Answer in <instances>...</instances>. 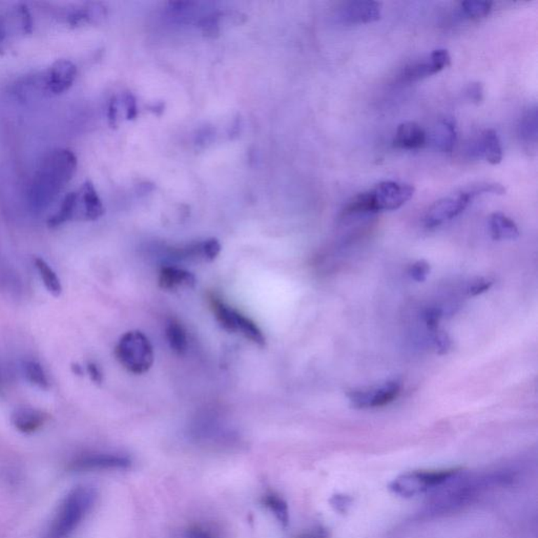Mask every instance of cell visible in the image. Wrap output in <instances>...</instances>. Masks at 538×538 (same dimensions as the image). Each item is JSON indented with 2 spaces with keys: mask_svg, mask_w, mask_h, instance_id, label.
Instances as JSON below:
<instances>
[{
  "mask_svg": "<svg viewBox=\"0 0 538 538\" xmlns=\"http://www.w3.org/2000/svg\"><path fill=\"white\" fill-rule=\"evenodd\" d=\"M19 13H20L21 25H22L23 32L25 33H32V31H33V20H32L31 14H29L27 6H23V4L20 6Z\"/></svg>",
  "mask_w": 538,
  "mask_h": 538,
  "instance_id": "cell-35",
  "label": "cell"
},
{
  "mask_svg": "<svg viewBox=\"0 0 538 538\" xmlns=\"http://www.w3.org/2000/svg\"><path fill=\"white\" fill-rule=\"evenodd\" d=\"M427 142V134L424 128L413 121L401 123L395 132L393 143L397 149H422Z\"/></svg>",
  "mask_w": 538,
  "mask_h": 538,
  "instance_id": "cell-15",
  "label": "cell"
},
{
  "mask_svg": "<svg viewBox=\"0 0 538 538\" xmlns=\"http://www.w3.org/2000/svg\"><path fill=\"white\" fill-rule=\"evenodd\" d=\"M34 263H35L36 268H37L38 273H39L40 277H41L46 290L52 296L58 298L61 292H62V285H61L60 280L57 277L55 271L50 268V265L43 258H38L37 256V258H34Z\"/></svg>",
  "mask_w": 538,
  "mask_h": 538,
  "instance_id": "cell-22",
  "label": "cell"
},
{
  "mask_svg": "<svg viewBox=\"0 0 538 538\" xmlns=\"http://www.w3.org/2000/svg\"><path fill=\"white\" fill-rule=\"evenodd\" d=\"M123 102L126 109V118L128 120L134 119L137 117V113H138L136 99L130 92H125L123 95Z\"/></svg>",
  "mask_w": 538,
  "mask_h": 538,
  "instance_id": "cell-34",
  "label": "cell"
},
{
  "mask_svg": "<svg viewBox=\"0 0 538 538\" xmlns=\"http://www.w3.org/2000/svg\"><path fill=\"white\" fill-rule=\"evenodd\" d=\"M184 538H214V536L205 527H193L185 532Z\"/></svg>",
  "mask_w": 538,
  "mask_h": 538,
  "instance_id": "cell-36",
  "label": "cell"
},
{
  "mask_svg": "<svg viewBox=\"0 0 538 538\" xmlns=\"http://www.w3.org/2000/svg\"><path fill=\"white\" fill-rule=\"evenodd\" d=\"M263 504L269 509L277 517L282 525H287L289 520V513L285 500L275 493H268L263 497Z\"/></svg>",
  "mask_w": 538,
  "mask_h": 538,
  "instance_id": "cell-26",
  "label": "cell"
},
{
  "mask_svg": "<svg viewBox=\"0 0 538 538\" xmlns=\"http://www.w3.org/2000/svg\"><path fill=\"white\" fill-rule=\"evenodd\" d=\"M351 498L347 495H336L332 497L331 504L336 510L345 512L347 506H350Z\"/></svg>",
  "mask_w": 538,
  "mask_h": 538,
  "instance_id": "cell-38",
  "label": "cell"
},
{
  "mask_svg": "<svg viewBox=\"0 0 538 538\" xmlns=\"http://www.w3.org/2000/svg\"><path fill=\"white\" fill-rule=\"evenodd\" d=\"M77 158L69 149L52 151L41 163L32 183V203L36 207L48 205L71 180Z\"/></svg>",
  "mask_w": 538,
  "mask_h": 538,
  "instance_id": "cell-1",
  "label": "cell"
},
{
  "mask_svg": "<svg viewBox=\"0 0 538 538\" xmlns=\"http://www.w3.org/2000/svg\"><path fill=\"white\" fill-rule=\"evenodd\" d=\"M210 306L216 321L225 330L233 333H241L254 344L264 346V334L249 317H245L214 296L210 298Z\"/></svg>",
  "mask_w": 538,
  "mask_h": 538,
  "instance_id": "cell-6",
  "label": "cell"
},
{
  "mask_svg": "<svg viewBox=\"0 0 538 538\" xmlns=\"http://www.w3.org/2000/svg\"><path fill=\"white\" fill-rule=\"evenodd\" d=\"M489 226L492 237L497 241L516 240L519 237V229L514 221L502 212H493L490 216Z\"/></svg>",
  "mask_w": 538,
  "mask_h": 538,
  "instance_id": "cell-21",
  "label": "cell"
},
{
  "mask_svg": "<svg viewBox=\"0 0 538 538\" xmlns=\"http://www.w3.org/2000/svg\"><path fill=\"white\" fill-rule=\"evenodd\" d=\"M46 418L48 416L40 410L21 407L14 410L11 416V422L19 432L31 434L43 426Z\"/></svg>",
  "mask_w": 538,
  "mask_h": 538,
  "instance_id": "cell-16",
  "label": "cell"
},
{
  "mask_svg": "<svg viewBox=\"0 0 538 538\" xmlns=\"http://www.w3.org/2000/svg\"><path fill=\"white\" fill-rule=\"evenodd\" d=\"M466 191L471 197L474 199L476 195H483V193H492V195H504L506 188L498 183L481 182L476 185H471L467 187Z\"/></svg>",
  "mask_w": 538,
  "mask_h": 538,
  "instance_id": "cell-28",
  "label": "cell"
},
{
  "mask_svg": "<svg viewBox=\"0 0 538 538\" xmlns=\"http://www.w3.org/2000/svg\"><path fill=\"white\" fill-rule=\"evenodd\" d=\"M441 317H443V310L439 307H429L425 310V323H426L427 328L430 330V332L439 329V324Z\"/></svg>",
  "mask_w": 538,
  "mask_h": 538,
  "instance_id": "cell-32",
  "label": "cell"
},
{
  "mask_svg": "<svg viewBox=\"0 0 538 538\" xmlns=\"http://www.w3.org/2000/svg\"><path fill=\"white\" fill-rule=\"evenodd\" d=\"M471 153L485 158L492 165L499 164L502 160V147L497 132L491 128L483 130L473 144Z\"/></svg>",
  "mask_w": 538,
  "mask_h": 538,
  "instance_id": "cell-14",
  "label": "cell"
},
{
  "mask_svg": "<svg viewBox=\"0 0 538 538\" xmlns=\"http://www.w3.org/2000/svg\"><path fill=\"white\" fill-rule=\"evenodd\" d=\"M472 200L473 198L464 189L460 193L437 200L425 214V226L429 229L441 226L462 214Z\"/></svg>",
  "mask_w": 538,
  "mask_h": 538,
  "instance_id": "cell-8",
  "label": "cell"
},
{
  "mask_svg": "<svg viewBox=\"0 0 538 538\" xmlns=\"http://www.w3.org/2000/svg\"><path fill=\"white\" fill-rule=\"evenodd\" d=\"M76 208H77V193L73 191V193H69L65 195L62 203H61L60 209L48 219V226L50 228H56V227L60 226L63 223L73 218Z\"/></svg>",
  "mask_w": 538,
  "mask_h": 538,
  "instance_id": "cell-24",
  "label": "cell"
},
{
  "mask_svg": "<svg viewBox=\"0 0 538 538\" xmlns=\"http://www.w3.org/2000/svg\"><path fill=\"white\" fill-rule=\"evenodd\" d=\"M382 15V4L369 0H355L340 4L338 19L345 25H367L375 22Z\"/></svg>",
  "mask_w": 538,
  "mask_h": 538,
  "instance_id": "cell-10",
  "label": "cell"
},
{
  "mask_svg": "<svg viewBox=\"0 0 538 538\" xmlns=\"http://www.w3.org/2000/svg\"><path fill=\"white\" fill-rule=\"evenodd\" d=\"M517 132H518L519 140L523 143V146L527 151H535L538 138L537 109L536 107L525 111V115L521 117L520 121H519Z\"/></svg>",
  "mask_w": 538,
  "mask_h": 538,
  "instance_id": "cell-20",
  "label": "cell"
},
{
  "mask_svg": "<svg viewBox=\"0 0 538 538\" xmlns=\"http://www.w3.org/2000/svg\"><path fill=\"white\" fill-rule=\"evenodd\" d=\"M457 132L455 121L452 118L441 120L435 126L432 132V143L439 151L443 153H452L455 146Z\"/></svg>",
  "mask_w": 538,
  "mask_h": 538,
  "instance_id": "cell-18",
  "label": "cell"
},
{
  "mask_svg": "<svg viewBox=\"0 0 538 538\" xmlns=\"http://www.w3.org/2000/svg\"><path fill=\"white\" fill-rule=\"evenodd\" d=\"M414 187L395 181H382L369 191L372 212L395 210L407 203L413 197Z\"/></svg>",
  "mask_w": 538,
  "mask_h": 538,
  "instance_id": "cell-7",
  "label": "cell"
},
{
  "mask_svg": "<svg viewBox=\"0 0 538 538\" xmlns=\"http://www.w3.org/2000/svg\"><path fill=\"white\" fill-rule=\"evenodd\" d=\"M86 370H88V375H90V380L97 385H101L103 382V374L101 372L100 368L95 363H88L86 366Z\"/></svg>",
  "mask_w": 538,
  "mask_h": 538,
  "instance_id": "cell-37",
  "label": "cell"
},
{
  "mask_svg": "<svg viewBox=\"0 0 538 538\" xmlns=\"http://www.w3.org/2000/svg\"><path fill=\"white\" fill-rule=\"evenodd\" d=\"M77 75V67L67 59L53 63L42 78V88L48 94L59 95L71 88Z\"/></svg>",
  "mask_w": 538,
  "mask_h": 538,
  "instance_id": "cell-11",
  "label": "cell"
},
{
  "mask_svg": "<svg viewBox=\"0 0 538 538\" xmlns=\"http://www.w3.org/2000/svg\"><path fill=\"white\" fill-rule=\"evenodd\" d=\"M329 534H328L327 530L324 527H317V529L312 530V531L308 532V533L303 534L302 536L298 538H328Z\"/></svg>",
  "mask_w": 538,
  "mask_h": 538,
  "instance_id": "cell-40",
  "label": "cell"
},
{
  "mask_svg": "<svg viewBox=\"0 0 538 538\" xmlns=\"http://www.w3.org/2000/svg\"><path fill=\"white\" fill-rule=\"evenodd\" d=\"M494 284V280L489 277H477L468 284L466 292L468 296H475L488 291Z\"/></svg>",
  "mask_w": 538,
  "mask_h": 538,
  "instance_id": "cell-30",
  "label": "cell"
},
{
  "mask_svg": "<svg viewBox=\"0 0 538 538\" xmlns=\"http://www.w3.org/2000/svg\"><path fill=\"white\" fill-rule=\"evenodd\" d=\"M71 372H73L75 375L78 376H82L83 375L84 371L83 368H82L81 365H79L78 363H73L71 365Z\"/></svg>",
  "mask_w": 538,
  "mask_h": 538,
  "instance_id": "cell-41",
  "label": "cell"
},
{
  "mask_svg": "<svg viewBox=\"0 0 538 538\" xmlns=\"http://www.w3.org/2000/svg\"><path fill=\"white\" fill-rule=\"evenodd\" d=\"M450 64H451V57L449 52L445 48H439L433 50L427 60L414 62L406 67L401 74V78L406 82L418 81L439 73Z\"/></svg>",
  "mask_w": 538,
  "mask_h": 538,
  "instance_id": "cell-12",
  "label": "cell"
},
{
  "mask_svg": "<svg viewBox=\"0 0 538 538\" xmlns=\"http://www.w3.org/2000/svg\"><path fill=\"white\" fill-rule=\"evenodd\" d=\"M466 94L469 100L472 101L475 104H479L483 99V85L478 82L471 83L467 88Z\"/></svg>",
  "mask_w": 538,
  "mask_h": 538,
  "instance_id": "cell-33",
  "label": "cell"
},
{
  "mask_svg": "<svg viewBox=\"0 0 538 538\" xmlns=\"http://www.w3.org/2000/svg\"><path fill=\"white\" fill-rule=\"evenodd\" d=\"M193 273L176 267H163L159 273V286L164 290H174L179 287L191 288L195 286Z\"/></svg>",
  "mask_w": 538,
  "mask_h": 538,
  "instance_id": "cell-19",
  "label": "cell"
},
{
  "mask_svg": "<svg viewBox=\"0 0 538 538\" xmlns=\"http://www.w3.org/2000/svg\"><path fill=\"white\" fill-rule=\"evenodd\" d=\"M132 460L127 456L113 453L84 454L71 462L74 471L117 470L127 469Z\"/></svg>",
  "mask_w": 538,
  "mask_h": 538,
  "instance_id": "cell-13",
  "label": "cell"
},
{
  "mask_svg": "<svg viewBox=\"0 0 538 538\" xmlns=\"http://www.w3.org/2000/svg\"><path fill=\"white\" fill-rule=\"evenodd\" d=\"M78 193V201L81 203L83 218L86 220L94 221L100 218L104 214L102 202L90 182L83 183Z\"/></svg>",
  "mask_w": 538,
  "mask_h": 538,
  "instance_id": "cell-17",
  "label": "cell"
},
{
  "mask_svg": "<svg viewBox=\"0 0 538 538\" xmlns=\"http://www.w3.org/2000/svg\"><path fill=\"white\" fill-rule=\"evenodd\" d=\"M431 333H432L433 346H434L436 353L441 355L447 354L451 350L452 347V340L449 334L439 328Z\"/></svg>",
  "mask_w": 538,
  "mask_h": 538,
  "instance_id": "cell-29",
  "label": "cell"
},
{
  "mask_svg": "<svg viewBox=\"0 0 538 538\" xmlns=\"http://www.w3.org/2000/svg\"><path fill=\"white\" fill-rule=\"evenodd\" d=\"M25 373L27 380L31 384L35 385V386H38L41 389H48V386H50L46 372H44L43 368L38 361H27L25 364Z\"/></svg>",
  "mask_w": 538,
  "mask_h": 538,
  "instance_id": "cell-27",
  "label": "cell"
},
{
  "mask_svg": "<svg viewBox=\"0 0 538 538\" xmlns=\"http://www.w3.org/2000/svg\"><path fill=\"white\" fill-rule=\"evenodd\" d=\"M166 338L170 348L177 354L183 355L187 350V336L184 327L179 322L170 321L166 327Z\"/></svg>",
  "mask_w": 538,
  "mask_h": 538,
  "instance_id": "cell-23",
  "label": "cell"
},
{
  "mask_svg": "<svg viewBox=\"0 0 538 538\" xmlns=\"http://www.w3.org/2000/svg\"><path fill=\"white\" fill-rule=\"evenodd\" d=\"M107 117H109V125H111V127H115V126H117L118 100L116 97H113V98L111 100V103H109V113H107Z\"/></svg>",
  "mask_w": 538,
  "mask_h": 538,
  "instance_id": "cell-39",
  "label": "cell"
},
{
  "mask_svg": "<svg viewBox=\"0 0 538 538\" xmlns=\"http://www.w3.org/2000/svg\"><path fill=\"white\" fill-rule=\"evenodd\" d=\"M460 6L462 14L472 20L485 18L492 10V2L481 0H466L460 2Z\"/></svg>",
  "mask_w": 538,
  "mask_h": 538,
  "instance_id": "cell-25",
  "label": "cell"
},
{
  "mask_svg": "<svg viewBox=\"0 0 538 538\" xmlns=\"http://www.w3.org/2000/svg\"><path fill=\"white\" fill-rule=\"evenodd\" d=\"M96 490L78 485L69 492L59 504L43 538H69L81 525L96 502Z\"/></svg>",
  "mask_w": 538,
  "mask_h": 538,
  "instance_id": "cell-3",
  "label": "cell"
},
{
  "mask_svg": "<svg viewBox=\"0 0 538 538\" xmlns=\"http://www.w3.org/2000/svg\"><path fill=\"white\" fill-rule=\"evenodd\" d=\"M115 355L127 371L134 374L149 371L155 359L149 338L140 331L124 333L116 346Z\"/></svg>",
  "mask_w": 538,
  "mask_h": 538,
  "instance_id": "cell-4",
  "label": "cell"
},
{
  "mask_svg": "<svg viewBox=\"0 0 538 538\" xmlns=\"http://www.w3.org/2000/svg\"><path fill=\"white\" fill-rule=\"evenodd\" d=\"M460 469H443V470L412 471L404 473L389 485L393 493L403 497H412L424 493L432 488L439 487L457 476Z\"/></svg>",
  "mask_w": 538,
  "mask_h": 538,
  "instance_id": "cell-5",
  "label": "cell"
},
{
  "mask_svg": "<svg viewBox=\"0 0 538 538\" xmlns=\"http://www.w3.org/2000/svg\"><path fill=\"white\" fill-rule=\"evenodd\" d=\"M512 475L506 472H494L478 475L470 478L462 479L450 487L441 495L434 498L430 506H427L425 514L429 516H439L458 510L472 502L483 492L493 487L506 485L512 481Z\"/></svg>",
  "mask_w": 538,
  "mask_h": 538,
  "instance_id": "cell-2",
  "label": "cell"
},
{
  "mask_svg": "<svg viewBox=\"0 0 538 538\" xmlns=\"http://www.w3.org/2000/svg\"><path fill=\"white\" fill-rule=\"evenodd\" d=\"M408 273L413 281L422 283L426 281L427 277L430 273V265L425 260L416 261L413 264L410 265Z\"/></svg>",
  "mask_w": 538,
  "mask_h": 538,
  "instance_id": "cell-31",
  "label": "cell"
},
{
  "mask_svg": "<svg viewBox=\"0 0 538 538\" xmlns=\"http://www.w3.org/2000/svg\"><path fill=\"white\" fill-rule=\"evenodd\" d=\"M401 389L399 380H388L369 388L350 391L348 399L351 406L357 409L384 407L399 396Z\"/></svg>",
  "mask_w": 538,
  "mask_h": 538,
  "instance_id": "cell-9",
  "label": "cell"
}]
</instances>
